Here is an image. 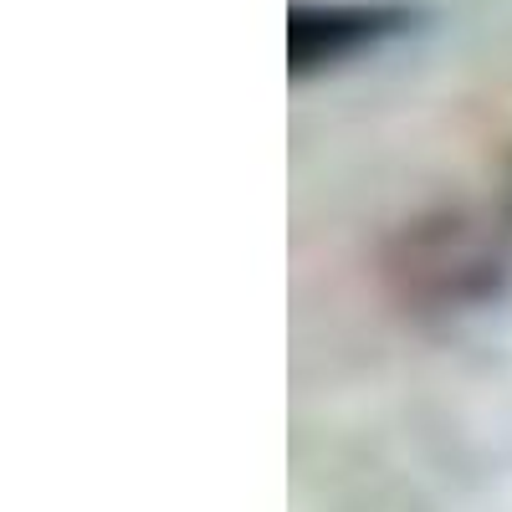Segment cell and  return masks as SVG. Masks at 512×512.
I'll return each mask as SVG.
<instances>
[{
  "label": "cell",
  "mask_w": 512,
  "mask_h": 512,
  "mask_svg": "<svg viewBox=\"0 0 512 512\" xmlns=\"http://www.w3.org/2000/svg\"><path fill=\"white\" fill-rule=\"evenodd\" d=\"M425 21L410 0H297L287 11V72L297 82L344 72L405 41Z\"/></svg>",
  "instance_id": "2"
},
{
  "label": "cell",
  "mask_w": 512,
  "mask_h": 512,
  "mask_svg": "<svg viewBox=\"0 0 512 512\" xmlns=\"http://www.w3.org/2000/svg\"><path fill=\"white\" fill-rule=\"evenodd\" d=\"M379 282L410 318L446 323L512 292V159L482 200L436 205L379 246Z\"/></svg>",
  "instance_id": "1"
}]
</instances>
